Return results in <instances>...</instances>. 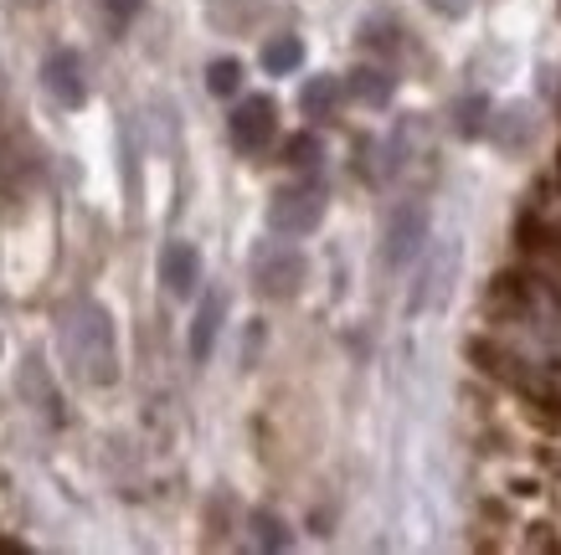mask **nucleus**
Segmentation results:
<instances>
[{
  "label": "nucleus",
  "instance_id": "nucleus-1",
  "mask_svg": "<svg viewBox=\"0 0 561 555\" xmlns=\"http://www.w3.org/2000/svg\"><path fill=\"white\" fill-rule=\"evenodd\" d=\"M57 339H62V355L78 370V381H88V386L119 381V345H114V320H108L103 303L72 299L57 320Z\"/></svg>",
  "mask_w": 561,
  "mask_h": 555
},
{
  "label": "nucleus",
  "instance_id": "nucleus-2",
  "mask_svg": "<svg viewBox=\"0 0 561 555\" xmlns=\"http://www.w3.org/2000/svg\"><path fill=\"white\" fill-rule=\"evenodd\" d=\"M320 221H324V185L320 181L284 185L268 201V227L278 236H309Z\"/></svg>",
  "mask_w": 561,
  "mask_h": 555
},
{
  "label": "nucleus",
  "instance_id": "nucleus-3",
  "mask_svg": "<svg viewBox=\"0 0 561 555\" xmlns=\"http://www.w3.org/2000/svg\"><path fill=\"white\" fill-rule=\"evenodd\" d=\"M309 278V263L294 247H257L253 253V284L263 299H294Z\"/></svg>",
  "mask_w": 561,
  "mask_h": 555
},
{
  "label": "nucleus",
  "instance_id": "nucleus-4",
  "mask_svg": "<svg viewBox=\"0 0 561 555\" xmlns=\"http://www.w3.org/2000/svg\"><path fill=\"white\" fill-rule=\"evenodd\" d=\"M227 135L238 144V154H263L273 144V135H278V108H273V99H242L238 114L227 118Z\"/></svg>",
  "mask_w": 561,
  "mask_h": 555
},
{
  "label": "nucleus",
  "instance_id": "nucleus-5",
  "mask_svg": "<svg viewBox=\"0 0 561 555\" xmlns=\"http://www.w3.org/2000/svg\"><path fill=\"white\" fill-rule=\"evenodd\" d=\"M427 242V211L423 206H397L381 236V268H408L417 247Z\"/></svg>",
  "mask_w": 561,
  "mask_h": 555
},
{
  "label": "nucleus",
  "instance_id": "nucleus-6",
  "mask_svg": "<svg viewBox=\"0 0 561 555\" xmlns=\"http://www.w3.org/2000/svg\"><path fill=\"white\" fill-rule=\"evenodd\" d=\"M42 88H47V93L62 103V108H83V103H88V78H83L78 51H72V47L51 51L47 68H42Z\"/></svg>",
  "mask_w": 561,
  "mask_h": 555
},
{
  "label": "nucleus",
  "instance_id": "nucleus-7",
  "mask_svg": "<svg viewBox=\"0 0 561 555\" xmlns=\"http://www.w3.org/2000/svg\"><path fill=\"white\" fill-rule=\"evenodd\" d=\"M454 273H459V247H454V242H443L438 263H427L423 284H417V293H412V314L443 309V303H448V293H454Z\"/></svg>",
  "mask_w": 561,
  "mask_h": 555
},
{
  "label": "nucleus",
  "instance_id": "nucleus-8",
  "mask_svg": "<svg viewBox=\"0 0 561 555\" xmlns=\"http://www.w3.org/2000/svg\"><path fill=\"white\" fill-rule=\"evenodd\" d=\"M160 284L171 288L175 299H191L196 284H202V253H196L191 242H171V247L160 253Z\"/></svg>",
  "mask_w": 561,
  "mask_h": 555
},
{
  "label": "nucleus",
  "instance_id": "nucleus-9",
  "mask_svg": "<svg viewBox=\"0 0 561 555\" xmlns=\"http://www.w3.org/2000/svg\"><path fill=\"white\" fill-rule=\"evenodd\" d=\"M484 314L490 320H515V314H526V278H511V273H500L484 293Z\"/></svg>",
  "mask_w": 561,
  "mask_h": 555
},
{
  "label": "nucleus",
  "instance_id": "nucleus-10",
  "mask_svg": "<svg viewBox=\"0 0 561 555\" xmlns=\"http://www.w3.org/2000/svg\"><path fill=\"white\" fill-rule=\"evenodd\" d=\"M221 314H227V299H221V293H211V299L196 309V324H191V355H196V360H206V355H211V345H217Z\"/></svg>",
  "mask_w": 561,
  "mask_h": 555
},
{
  "label": "nucleus",
  "instance_id": "nucleus-11",
  "mask_svg": "<svg viewBox=\"0 0 561 555\" xmlns=\"http://www.w3.org/2000/svg\"><path fill=\"white\" fill-rule=\"evenodd\" d=\"M345 93L360 103H371V108H381V103H391V78L381 68H356L351 83H345Z\"/></svg>",
  "mask_w": 561,
  "mask_h": 555
},
{
  "label": "nucleus",
  "instance_id": "nucleus-12",
  "mask_svg": "<svg viewBox=\"0 0 561 555\" xmlns=\"http://www.w3.org/2000/svg\"><path fill=\"white\" fill-rule=\"evenodd\" d=\"M335 99H341V83H335V78H309L305 93H299V108H305L309 118H330Z\"/></svg>",
  "mask_w": 561,
  "mask_h": 555
},
{
  "label": "nucleus",
  "instance_id": "nucleus-13",
  "mask_svg": "<svg viewBox=\"0 0 561 555\" xmlns=\"http://www.w3.org/2000/svg\"><path fill=\"white\" fill-rule=\"evenodd\" d=\"M299 62H305V42L299 36H273L263 47V68L268 72H294Z\"/></svg>",
  "mask_w": 561,
  "mask_h": 555
},
{
  "label": "nucleus",
  "instance_id": "nucleus-14",
  "mask_svg": "<svg viewBox=\"0 0 561 555\" xmlns=\"http://www.w3.org/2000/svg\"><path fill=\"white\" fill-rule=\"evenodd\" d=\"M238 78H242V68L232 62V57H221V62H211V68H206V88H211L217 99L238 93Z\"/></svg>",
  "mask_w": 561,
  "mask_h": 555
},
{
  "label": "nucleus",
  "instance_id": "nucleus-15",
  "mask_svg": "<svg viewBox=\"0 0 561 555\" xmlns=\"http://www.w3.org/2000/svg\"><path fill=\"white\" fill-rule=\"evenodd\" d=\"M253 524H257V545H268V551H289V530H284L278 514H253Z\"/></svg>",
  "mask_w": 561,
  "mask_h": 555
},
{
  "label": "nucleus",
  "instance_id": "nucleus-16",
  "mask_svg": "<svg viewBox=\"0 0 561 555\" xmlns=\"http://www.w3.org/2000/svg\"><path fill=\"white\" fill-rule=\"evenodd\" d=\"M103 5H108V26L119 32V26H129V21L139 16V5H145V0H103Z\"/></svg>",
  "mask_w": 561,
  "mask_h": 555
},
{
  "label": "nucleus",
  "instance_id": "nucleus-17",
  "mask_svg": "<svg viewBox=\"0 0 561 555\" xmlns=\"http://www.w3.org/2000/svg\"><path fill=\"white\" fill-rule=\"evenodd\" d=\"M314 160H320V139H309V135L289 139V165H314Z\"/></svg>",
  "mask_w": 561,
  "mask_h": 555
},
{
  "label": "nucleus",
  "instance_id": "nucleus-18",
  "mask_svg": "<svg viewBox=\"0 0 561 555\" xmlns=\"http://www.w3.org/2000/svg\"><path fill=\"white\" fill-rule=\"evenodd\" d=\"M433 5H438L443 16H459V11H463V0H433Z\"/></svg>",
  "mask_w": 561,
  "mask_h": 555
},
{
  "label": "nucleus",
  "instance_id": "nucleus-19",
  "mask_svg": "<svg viewBox=\"0 0 561 555\" xmlns=\"http://www.w3.org/2000/svg\"><path fill=\"white\" fill-rule=\"evenodd\" d=\"M0 93H5V78H0Z\"/></svg>",
  "mask_w": 561,
  "mask_h": 555
}]
</instances>
